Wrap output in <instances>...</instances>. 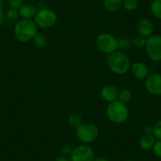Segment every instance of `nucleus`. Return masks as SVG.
Here are the masks:
<instances>
[{
  "mask_svg": "<svg viewBox=\"0 0 161 161\" xmlns=\"http://www.w3.org/2000/svg\"><path fill=\"white\" fill-rule=\"evenodd\" d=\"M156 142V137L153 134H144L139 140V147L142 150H150L153 148Z\"/></svg>",
  "mask_w": 161,
  "mask_h": 161,
  "instance_id": "obj_14",
  "label": "nucleus"
},
{
  "mask_svg": "<svg viewBox=\"0 0 161 161\" xmlns=\"http://www.w3.org/2000/svg\"><path fill=\"white\" fill-rule=\"evenodd\" d=\"M95 153L91 146L83 144L74 148L70 155V161H93Z\"/></svg>",
  "mask_w": 161,
  "mask_h": 161,
  "instance_id": "obj_8",
  "label": "nucleus"
},
{
  "mask_svg": "<svg viewBox=\"0 0 161 161\" xmlns=\"http://www.w3.org/2000/svg\"><path fill=\"white\" fill-rule=\"evenodd\" d=\"M132 98V92L129 90V89H123L119 92V96H118V100L119 101H120L121 103H129L131 100Z\"/></svg>",
  "mask_w": 161,
  "mask_h": 161,
  "instance_id": "obj_19",
  "label": "nucleus"
},
{
  "mask_svg": "<svg viewBox=\"0 0 161 161\" xmlns=\"http://www.w3.org/2000/svg\"><path fill=\"white\" fill-rule=\"evenodd\" d=\"M136 29H137L138 35L148 38L153 34L154 26H153V22L149 19L142 18V19L139 20L138 22L137 23Z\"/></svg>",
  "mask_w": 161,
  "mask_h": 161,
  "instance_id": "obj_11",
  "label": "nucleus"
},
{
  "mask_svg": "<svg viewBox=\"0 0 161 161\" xmlns=\"http://www.w3.org/2000/svg\"><path fill=\"white\" fill-rule=\"evenodd\" d=\"M103 8L108 12H115L123 7V0H103Z\"/></svg>",
  "mask_w": 161,
  "mask_h": 161,
  "instance_id": "obj_15",
  "label": "nucleus"
},
{
  "mask_svg": "<svg viewBox=\"0 0 161 161\" xmlns=\"http://www.w3.org/2000/svg\"><path fill=\"white\" fill-rule=\"evenodd\" d=\"M55 161H70V159H68L66 156H59L55 159Z\"/></svg>",
  "mask_w": 161,
  "mask_h": 161,
  "instance_id": "obj_30",
  "label": "nucleus"
},
{
  "mask_svg": "<svg viewBox=\"0 0 161 161\" xmlns=\"http://www.w3.org/2000/svg\"><path fill=\"white\" fill-rule=\"evenodd\" d=\"M123 7L127 11H134L138 7V0H123Z\"/></svg>",
  "mask_w": 161,
  "mask_h": 161,
  "instance_id": "obj_20",
  "label": "nucleus"
},
{
  "mask_svg": "<svg viewBox=\"0 0 161 161\" xmlns=\"http://www.w3.org/2000/svg\"><path fill=\"white\" fill-rule=\"evenodd\" d=\"M119 90L113 85H106L103 86L100 91V97L108 103H111L118 100Z\"/></svg>",
  "mask_w": 161,
  "mask_h": 161,
  "instance_id": "obj_12",
  "label": "nucleus"
},
{
  "mask_svg": "<svg viewBox=\"0 0 161 161\" xmlns=\"http://www.w3.org/2000/svg\"><path fill=\"white\" fill-rule=\"evenodd\" d=\"M38 33V27L32 19H21L14 26V36L21 43H28Z\"/></svg>",
  "mask_w": 161,
  "mask_h": 161,
  "instance_id": "obj_2",
  "label": "nucleus"
},
{
  "mask_svg": "<svg viewBox=\"0 0 161 161\" xmlns=\"http://www.w3.org/2000/svg\"><path fill=\"white\" fill-rule=\"evenodd\" d=\"M107 64L110 70L118 75H123L130 69V60L123 51H116L108 55Z\"/></svg>",
  "mask_w": 161,
  "mask_h": 161,
  "instance_id": "obj_1",
  "label": "nucleus"
},
{
  "mask_svg": "<svg viewBox=\"0 0 161 161\" xmlns=\"http://www.w3.org/2000/svg\"><path fill=\"white\" fill-rule=\"evenodd\" d=\"M153 134L156 140H161V119L158 120L153 126Z\"/></svg>",
  "mask_w": 161,
  "mask_h": 161,
  "instance_id": "obj_23",
  "label": "nucleus"
},
{
  "mask_svg": "<svg viewBox=\"0 0 161 161\" xmlns=\"http://www.w3.org/2000/svg\"><path fill=\"white\" fill-rule=\"evenodd\" d=\"M118 43H119V49L121 51L127 50L131 45V41L127 36H122L118 39Z\"/></svg>",
  "mask_w": 161,
  "mask_h": 161,
  "instance_id": "obj_21",
  "label": "nucleus"
},
{
  "mask_svg": "<svg viewBox=\"0 0 161 161\" xmlns=\"http://www.w3.org/2000/svg\"><path fill=\"white\" fill-rule=\"evenodd\" d=\"M144 133L145 134H153V126H147L144 128Z\"/></svg>",
  "mask_w": 161,
  "mask_h": 161,
  "instance_id": "obj_28",
  "label": "nucleus"
},
{
  "mask_svg": "<svg viewBox=\"0 0 161 161\" xmlns=\"http://www.w3.org/2000/svg\"><path fill=\"white\" fill-rule=\"evenodd\" d=\"M3 0H0V3H1V2H3Z\"/></svg>",
  "mask_w": 161,
  "mask_h": 161,
  "instance_id": "obj_32",
  "label": "nucleus"
},
{
  "mask_svg": "<svg viewBox=\"0 0 161 161\" xmlns=\"http://www.w3.org/2000/svg\"><path fill=\"white\" fill-rule=\"evenodd\" d=\"M3 20H4V12H3V10L2 6L0 5V25L3 22Z\"/></svg>",
  "mask_w": 161,
  "mask_h": 161,
  "instance_id": "obj_29",
  "label": "nucleus"
},
{
  "mask_svg": "<svg viewBox=\"0 0 161 161\" xmlns=\"http://www.w3.org/2000/svg\"><path fill=\"white\" fill-rule=\"evenodd\" d=\"M108 119L111 123L121 124L125 123L129 117V109L125 103L119 100L109 103L106 111Z\"/></svg>",
  "mask_w": 161,
  "mask_h": 161,
  "instance_id": "obj_3",
  "label": "nucleus"
},
{
  "mask_svg": "<svg viewBox=\"0 0 161 161\" xmlns=\"http://www.w3.org/2000/svg\"><path fill=\"white\" fill-rule=\"evenodd\" d=\"M7 16L8 18V19L11 20V21H14L19 16V11L18 10H15V9H11L8 10L7 14Z\"/></svg>",
  "mask_w": 161,
  "mask_h": 161,
  "instance_id": "obj_26",
  "label": "nucleus"
},
{
  "mask_svg": "<svg viewBox=\"0 0 161 161\" xmlns=\"http://www.w3.org/2000/svg\"><path fill=\"white\" fill-rule=\"evenodd\" d=\"M153 153L158 158L161 159V140H157L153 148Z\"/></svg>",
  "mask_w": 161,
  "mask_h": 161,
  "instance_id": "obj_25",
  "label": "nucleus"
},
{
  "mask_svg": "<svg viewBox=\"0 0 161 161\" xmlns=\"http://www.w3.org/2000/svg\"><path fill=\"white\" fill-rule=\"evenodd\" d=\"M73 151H74V148H72V146L69 145H64L61 148V152L64 156H69L72 154Z\"/></svg>",
  "mask_w": 161,
  "mask_h": 161,
  "instance_id": "obj_27",
  "label": "nucleus"
},
{
  "mask_svg": "<svg viewBox=\"0 0 161 161\" xmlns=\"http://www.w3.org/2000/svg\"><path fill=\"white\" fill-rule=\"evenodd\" d=\"M76 135L83 144H90L95 142L100 135V129L92 123H82L76 129Z\"/></svg>",
  "mask_w": 161,
  "mask_h": 161,
  "instance_id": "obj_4",
  "label": "nucleus"
},
{
  "mask_svg": "<svg viewBox=\"0 0 161 161\" xmlns=\"http://www.w3.org/2000/svg\"><path fill=\"white\" fill-rule=\"evenodd\" d=\"M36 6L32 3H24L22 7L18 10L19 16L22 18V19H33L37 13Z\"/></svg>",
  "mask_w": 161,
  "mask_h": 161,
  "instance_id": "obj_13",
  "label": "nucleus"
},
{
  "mask_svg": "<svg viewBox=\"0 0 161 161\" xmlns=\"http://www.w3.org/2000/svg\"><path fill=\"white\" fill-rule=\"evenodd\" d=\"M150 10L154 18L161 20V0H153L150 5Z\"/></svg>",
  "mask_w": 161,
  "mask_h": 161,
  "instance_id": "obj_17",
  "label": "nucleus"
},
{
  "mask_svg": "<svg viewBox=\"0 0 161 161\" xmlns=\"http://www.w3.org/2000/svg\"><path fill=\"white\" fill-rule=\"evenodd\" d=\"M145 89L150 95L161 96V74L153 73L145 79Z\"/></svg>",
  "mask_w": 161,
  "mask_h": 161,
  "instance_id": "obj_9",
  "label": "nucleus"
},
{
  "mask_svg": "<svg viewBox=\"0 0 161 161\" xmlns=\"http://www.w3.org/2000/svg\"><path fill=\"white\" fill-rule=\"evenodd\" d=\"M96 45L100 52L107 55L113 53L119 49L118 39L108 32L99 34L96 39Z\"/></svg>",
  "mask_w": 161,
  "mask_h": 161,
  "instance_id": "obj_5",
  "label": "nucleus"
},
{
  "mask_svg": "<svg viewBox=\"0 0 161 161\" xmlns=\"http://www.w3.org/2000/svg\"><path fill=\"white\" fill-rule=\"evenodd\" d=\"M131 74L138 80H145L150 74L148 66L142 62H136L130 66Z\"/></svg>",
  "mask_w": 161,
  "mask_h": 161,
  "instance_id": "obj_10",
  "label": "nucleus"
},
{
  "mask_svg": "<svg viewBox=\"0 0 161 161\" xmlns=\"http://www.w3.org/2000/svg\"><path fill=\"white\" fill-rule=\"evenodd\" d=\"M33 21L37 27L41 29H49L55 25L58 21V15L56 12L52 9L40 8L37 10Z\"/></svg>",
  "mask_w": 161,
  "mask_h": 161,
  "instance_id": "obj_6",
  "label": "nucleus"
},
{
  "mask_svg": "<svg viewBox=\"0 0 161 161\" xmlns=\"http://www.w3.org/2000/svg\"><path fill=\"white\" fill-rule=\"evenodd\" d=\"M8 3L10 8L18 10L24 4V0H8Z\"/></svg>",
  "mask_w": 161,
  "mask_h": 161,
  "instance_id": "obj_24",
  "label": "nucleus"
},
{
  "mask_svg": "<svg viewBox=\"0 0 161 161\" xmlns=\"http://www.w3.org/2000/svg\"><path fill=\"white\" fill-rule=\"evenodd\" d=\"M32 43L38 48H44L47 45L48 40L44 34L37 33L32 39Z\"/></svg>",
  "mask_w": 161,
  "mask_h": 161,
  "instance_id": "obj_16",
  "label": "nucleus"
},
{
  "mask_svg": "<svg viewBox=\"0 0 161 161\" xmlns=\"http://www.w3.org/2000/svg\"><path fill=\"white\" fill-rule=\"evenodd\" d=\"M82 117L77 113H73L68 118V123L73 128L77 129L82 123Z\"/></svg>",
  "mask_w": 161,
  "mask_h": 161,
  "instance_id": "obj_18",
  "label": "nucleus"
},
{
  "mask_svg": "<svg viewBox=\"0 0 161 161\" xmlns=\"http://www.w3.org/2000/svg\"><path fill=\"white\" fill-rule=\"evenodd\" d=\"M147 38L142 36L140 35H137L133 39L132 44L137 49H142L143 47H145V44H146Z\"/></svg>",
  "mask_w": 161,
  "mask_h": 161,
  "instance_id": "obj_22",
  "label": "nucleus"
},
{
  "mask_svg": "<svg viewBox=\"0 0 161 161\" xmlns=\"http://www.w3.org/2000/svg\"><path fill=\"white\" fill-rule=\"evenodd\" d=\"M145 50L148 58L153 62H161V35L153 34L147 38Z\"/></svg>",
  "mask_w": 161,
  "mask_h": 161,
  "instance_id": "obj_7",
  "label": "nucleus"
},
{
  "mask_svg": "<svg viewBox=\"0 0 161 161\" xmlns=\"http://www.w3.org/2000/svg\"><path fill=\"white\" fill-rule=\"evenodd\" d=\"M93 161H109V159L105 157H103V156H100V157L95 158Z\"/></svg>",
  "mask_w": 161,
  "mask_h": 161,
  "instance_id": "obj_31",
  "label": "nucleus"
}]
</instances>
